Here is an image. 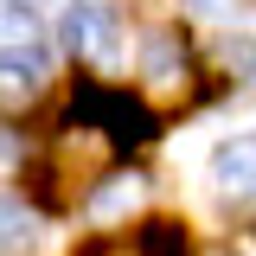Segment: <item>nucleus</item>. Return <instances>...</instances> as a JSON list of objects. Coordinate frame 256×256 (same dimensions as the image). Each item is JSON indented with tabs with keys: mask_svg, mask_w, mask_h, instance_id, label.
I'll use <instances>...</instances> for the list:
<instances>
[{
	"mask_svg": "<svg viewBox=\"0 0 256 256\" xmlns=\"http://www.w3.org/2000/svg\"><path fill=\"white\" fill-rule=\"evenodd\" d=\"M64 45L70 58H116V13L102 0H77L64 13Z\"/></svg>",
	"mask_w": 256,
	"mask_h": 256,
	"instance_id": "7ed1b4c3",
	"label": "nucleus"
},
{
	"mask_svg": "<svg viewBox=\"0 0 256 256\" xmlns=\"http://www.w3.org/2000/svg\"><path fill=\"white\" fill-rule=\"evenodd\" d=\"M141 77L154 96H186L192 90V64H186V45L173 32H154L148 38V58H141Z\"/></svg>",
	"mask_w": 256,
	"mask_h": 256,
	"instance_id": "20e7f679",
	"label": "nucleus"
},
{
	"mask_svg": "<svg viewBox=\"0 0 256 256\" xmlns=\"http://www.w3.org/2000/svg\"><path fill=\"white\" fill-rule=\"evenodd\" d=\"M13 244H26V212L20 205H0V250H13Z\"/></svg>",
	"mask_w": 256,
	"mask_h": 256,
	"instance_id": "0eeeda50",
	"label": "nucleus"
},
{
	"mask_svg": "<svg viewBox=\"0 0 256 256\" xmlns=\"http://www.w3.org/2000/svg\"><path fill=\"white\" fill-rule=\"evenodd\" d=\"M0 70L20 77V84L45 77V32L26 6H0Z\"/></svg>",
	"mask_w": 256,
	"mask_h": 256,
	"instance_id": "f03ea898",
	"label": "nucleus"
},
{
	"mask_svg": "<svg viewBox=\"0 0 256 256\" xmlns=\"http://www.w3.org/2000/svg\"><path fill=\"white\" fill-rule=\"evenodd\" d=\"M134 205H141V173H116V180H102V186L90 192V218H96V224L128 218Z\"/></svg>",
	"mask_w": 256,
	"mask_h": 256,
	"instance_id": "423d86ee",
	"label": "nucleus"
},
{
	"mask_svg": "<svg viewBox=\"0 0 256 256\" xmlns=\"http://www.w3.org/2000/svg\"><path fill=\"white\" fill-rule=\"evenodd\" d=\"M70 122L96 128L102 141H148V134H154V116H148L134 96H122V90H84L77 109H70Z\"/></svg>",
	"mask_w": 256,
	"mask_h": 256,
	"instance_id": "f257e3e1",
	"label": "nucleus"
},
{
	"mask_svg": "<svg viewBox=\"0 0 256 256\" xmlns=\"http://www.w3.org/2000/svg\"><path fill=\"white\" fill-rule=\"evenodd\" d=\"M13 154H20V141H13V134L0 128V160H13Z\"/></svg>",
	"mask_w": 256,
	"mask_h": 256,
	"instance_id": "1a4fd4ad",
	"label": "nucleus"
},
{
	"mask_svg": "<svg viewBox=\"0 0 256 256\" xmlns=\"http://www.w3.org/2000/svg\"><path fill=\"white\" fill-rule=\"evenodd\" d=\"M192 13H224V6H230V0H186Z\"/></svg>",
	"mask_w": 256,
	"mask_h": 256,
	"instance_id": "6e6552de",
	"label": "nucleus"
},
{
	"mask_svg": "<svg viewBox=\"0 0 256 256\" xmlns=\"http://www.w3.org/2000/svg\"><path fill=\"white\" fill-rule=\"evenodd\" d=\"M212 180L224 198H256V134H237L212 154Z\"/></svg>",
	"mask_w": 256,
	"mask_h": 256,
	"instance_id": "39448f33",
	"label": "nucleus"
}]
</instances>
